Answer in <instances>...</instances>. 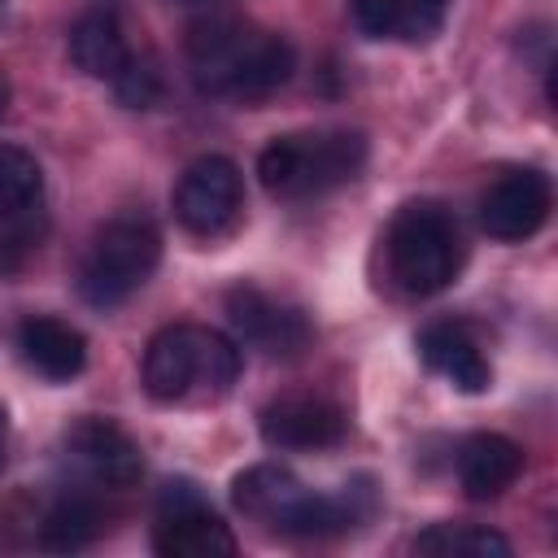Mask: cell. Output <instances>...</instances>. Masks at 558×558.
<instances>
[{
    "mask_svg": "<svg viewBox=\"0 0 558 558\" xmlns=\"http://www.w3.org/2000/svg\"><path fill=\"white\" fill-rule=\"evenodd\" d=\"M70 61L83 74L105 78V83H113L122 74V65L131 61V48H126V35L109 9H92L70 26Z\"/></svg>",
    "mask_w": 558,
    "mask_h": 558,
    "instance_id": "16",
    "label": "cell"
},
{
    "mask_svg": "<svg viewBox=\"0 0 558 558\" xmlns=\"http://www.w3.org/2000/svg\"><path fill=\"white\" fill-rule=\"evenodd\" d=\"M231 501L240 514L270 523L292 536H336L349 532L362 519V506L353 493H310L288 466L279 462H257L231 480Z\"/></svg>",
    "mask_w": 558,
    "mask_h": 558,
    "instance_id": "1",
    "label": "cell"
},
{
    "mask_svg": "<svg viewBox=\"0 0 558 558\" xmlns=\"http://www.w3.org/2000/svg\"><path fill=\"white\" fill-rule=\"evenodd\" d=\"M549 205L554 187L541 170H510L480 196V227L501 244H519L545 227Z\"/></svg>",
    "mask_w": 558,
    "mask_h": 558,
    "instance_id": "9",
    "label": "cell"
},
{
    "mask_svg": "<svg viewBox=\"0 0 558 558\" xmlns=\"http://www.w3.org/2000/svg\"><path fill=\"white\" fill-rule=\"evenodd\" d=\"M240 375V344L214 327L170 323L144 349V392L153 401H183L196 388L222 397Z\"/></svg>",
    "mask_w": 558,
    "mask_h": 558,
    "instance_id": "2",
    "label": "cell"
},
{
    "mask_svg": "<svg viewBox=\"0 0 558 558\" xmlns=\"http://www.w3.org/2000/svg\"><path fill=\"white\" fill-rule=\"evenodd\" d=\"M96 532H100V510L87 497H61L39 523V545L52 554H74L92 545Z\"/></svg>",
    "mask_w": 558,
    "mask_h": 558,
    "instance_id": "19",
    "label": "cell"
},
{
    "mask_svg": "<svg viewBox=\"0 0 558 558\" xmlns=\"http://www.w3.org/2000/svg\"><path fill=\"white\" fill-rule=\"evenodd\" d=\"M153 549L161 558H231L235 536L231 527L201 501L196 484L170 480L157 497V523H153Z\"/></svg>",
    "mask_w": 558,
    "mask_h": 558,
    "instance_id": "6",
    "label": "cell"
},
{
    "mask_svg": "<svg viewBox=\"0 0 558 558\" xmlns=\"http://www.w3.org/2000/svg\"><path fill=\"white\" fill-rule=\"evenodd\" d=\"M65 449L70 458L105 488H131L140 484L144 475V453L140 445L113 423V418H100V414H83L70 432H65Z\"/></svg>",
    "mask_w": 558,
    "mask_h": 558,
    "instance_id": "11",
    "label": "cell"
},
{
    "mask_svg": "<svg viewBox=\"0 0 558 558\" xmlns=\"http://www.w3.org/2000/svg\"><path fill=\"white\" fill-rule=\"evenodd\" d=\"M4 449H9V414L0 405V466H4Z\"/></svg>",
    "mask_w": 558,
    "mask_h": 558,
    "instance_id": "24",
    "label": "cell"
},
{
    "mask_svg": "<svg viewBox=\"0 0 558 558\" xmlns=\"http://www.w3.org/2000/svg\"><path fill=\"white\" fill-rule=\"evenodd\" d=\"M113 92H118V100H122L126 109H153L157 96H161V78H157V70H153L148 61H140V57L131 52V61L122 65V74L113 78Z\"/></svg>",
    "mask_w": 558,
    "mask_h": 558,
    "instance_id": "22",
    "label": "cell"
},
{
    "mask_svg": "<svg viewBox=\"0 0 558 558\" xmlns=\"http://www.w3.org/2000/svg\"><path fill=\"white\" fill-rule=\"evenodd\" d=\"M227 318L235 327V340L262 349L266 357H296L314 340V327L305 323V314L266 296L262 288H244V283L231 288L227 292Z\"/></svg>",
    "mask_w": 558,
    "mask_h": 558,
    "instance_id": "8",
    "label": "cell"
},
{
    "mask_svg": "<svg viewBox=\"0 0 558 558\" xmlns=\"http://www.w3.org/2000/svg\"><path fill=\"white\" fill-rule=\"evenodd\" d=\"M523 475V445L501 432H480L458 449V484L471 501L501 497Z\"/></svg>",
    "mask_w": 558,
    "mask_h": 558,
    "instance_id": "13",
    "label": "cell"
},
{
    "mask_svg": "<svg viewBox=\"0 0 558 558\" xmlns=\"http://www.w3.org/2000/svg\"><path fill=\"white\" fill-rule=\"evenodd\" d=\"M366 166V140L357 131H305V135H275L257 153V179L279 201H310L323 196Z\"/></svg>",
    "mask_w": 558,
    "mask_h": 558,
    "instance_id": "3",
    "label": "cell"
},
{
    "mask_svg": "<svg viewBox=\"0 0 558 558\" xmlns=\"http://www.w3.org/2000/svg\"><path fill=\"white\" fill-rule=\"evenodd\" d=\"M9 96H13V92H9V78H4V74H0V118H4V113H9Z\"/></svg>",
    "mask_w": 558,
    "mask_h": 558,
    "instance_id": "25",
    "label": "cell"
},
{
    "mask_svg": "<svg viewBox=\"0 0 558 558\" xmlns=\"http://www.w3.org/2000/svg\"><path fill=\"white\" fill-rule=\"evenodd\" d=\"M418 357L440 371L458 392H484L493 384V371L480 353V344L458 323H432L418 331Z\"/></svg>",
    "mask_w": 558,
    "mask_h": 558,
    "instance_id": "15",
    "label": "cell"
},
{
    "mask_svg": "<svg viewBox=\"0 0 558 558\" xmlns=\"http://www.w3.org/2000/svg\"><path fill=\"white\" fill-rule=\"evenodd\" d=\"M44 192V170L39 161L17 148V144H0V222L26 214Z\"/></svg>",
    "mask_w": 558,
    "mask_h": 558,
    "instance_id": "20",
    "label": "cell"
},
{
    "mask_svg": "<svg viewBox=\"0 0 558 558\" xmlns=\"http://www.w3.org/2000/svg\"><path fill=\"white\" fill-rule=\"evenodd\" d=\"M349 436V414L314 392H288L262 410V440L270 449H331Z\"/></svg>",
    "mask_w": 558,
    "mask_h": 558,
    "instance_id": "10",
    "label": "cell"
},
{
    "mask_svg": "<svg viewBox=\"0 0 558 558\" xmlns=\"http://www.w3.org/2000/svg\"><path fill=\"white\" fill-rule=\"evenodd\" d=\"M414 554L432 558H510V541L480 523H436L414 536Z\"/></svg>",
    "mask_w": 558,
    "mask_h": 558,
    "instance_id": "18",
    "label": "cell"
},
{
    "mask_svg": "<svg viewBox=\"0 0 558 558\" xmlns=\"http://www.w3.org/2000/svg\"><path fill=\"white\" fill-rule=\"evenodd\" d=\"M353 22L371 39H397V9L392 0H353Z\"/></svg>",
    "mask_w": 558,
    "mask_h": 558,
    "instance_id": "23",
    "label": "cell"
},
{
    "mask_svg": "<svg viewBox=\"0 0 558 558\" xmlns=\"http://www.w3.org/2000/svg\"><path fill=\"white\" fill-rule=\"evenodd\" d=\"M161 262V231L148 214L126 209L113 214L87 244L78 262V296L92 310H113L122 305L135 288L148 283V275Z\"/></svg>",
    "mask_w": 558,
    "mask_h": 558,
    "instance_id": "4",
    "label": "cell"
},
{
    "mask_svg": "<svg viewBox=\"0 0 558 558\" xmlns=\"http://www.w3.org/2000/svg\"><path fill=\"white\" fill-rule=\"evenodd\" d=\"M240 201H244L240 170L222 153L196 157L179 174V183H174V218L192 235H218V231H227L235 222V214H240Z\"/></svg>",
    "mask_w": 558,
    "mask_h": 558,
    "instance_id": "7",
    "label": "cell"
},
{
    "mask_svg": "<svg viewBox=\"0 0 558 558\" xmlns=\"http://www.w3.org/2000/svg\"><path fill=\"white\" fill-rule=\"evenodd\" d=\"M392 9H397V39L423 44L445 26L449 0H392Z\"/></svg>",
    "mask_w": 558,
    "mask_h": 558,
    "instance_id": "21",
    "label": "cell"
},
{
    "mask_svg": "<svg viewBox=\"0 0 558 558\" xmlns=\"http://www.w3.org/2000/svg\"><path fill=\"white\" fill-rule=\"evenodd\" d=\"M17 349L26 357L31 371H39L44 379H74L83 366H87V340L78 327L61 323V318H48V314H31L22 318L17 327Z\"/></svg>",
    "mask_w": 558,
    "mask_h": 558,
    "instance_id": "14",
    "label": "cell"
},
{
    "mask_svg": "<svg viewBox=\"0 0 558 558\" xmlns=\"http://www.w3.org/2000/svg\"><path fill=\"white\" fill-rule=\"evenodd\" d=\"M296 70V48L283 39V35H253L235 78H231V96H244V100H257V96H270L275 87H283Z\"/></svg>",
    "mask_w": 558,
    "mask_h": 558,
    "instance_id": "17",
    "label": "cell"
},
{
    "mask_svg": "<svg viewBox=\"0 0 558 558\" xmlns=\"http://www.w3.org/2000/svg\"><path fill=\"white\" fill-rule=\"evenodd\" d=\"M388 270L410 296L445 292L462 270V235L445 205L410 201L388 227Z\"/></svg>",
    "mask_w": 558,
    "mask_h": 558,
    "instance_id": "5",
    "label": "cell"
},
{
    "mask_svg": "<svg viewBox=\"0 0 558 558\" xmlns=\"http://www.w3.org/2000/svg\"><path fill=\"white\" fill-rule=\"evenodd\" d=\"M179 4H201V0H179Z\"/></svg>",
    "mask_w": 558,
    "mask_h": 558,
    "instance_id": "26",
    "label": "cell"
},
{
    "mask_svg": "<svg viewBox=\"0 0 558 558\" xmlns=\"http://www.w3.org/2000/svg\"><path fill=\"white\" fill-rule=\"evenodd\" d=\"M257 31L235 17H209L187 31V70L205 96H231V78Z\"/></svg>",
    "mask_w": 558,
    "mask_h": 558,
    "instance_id": "12",
    "label": "cell"
},
{
    "mask_svg": "<svg viewBox=\"0 0 558 558\" xmlns=\"http://www.w3.org/2000/svg\"><path fill=\"white\" fill-rule=\"evenodd\" d=\"M0 4H4V0H0Z\"/></svg>",
    "mask_w": 558,
    "mask_h": 558,
    "instance_id": "27",
    "label": "cell"
}]
</instances>
